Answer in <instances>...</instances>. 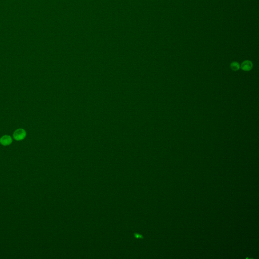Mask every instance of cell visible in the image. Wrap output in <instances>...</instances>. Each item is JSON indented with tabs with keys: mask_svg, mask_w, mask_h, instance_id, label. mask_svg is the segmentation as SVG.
I'll list each match as a JSON object with an SVG mask.
<instances>
[{
	"mask_svg": "<svg viewBox=\"0 0 259 259\" xmlns=\"http://www.w3.org/2000/svg\"><path fill=\"white\" fill-rule=\"evenodd\" d=\"M26 132L22 129H18L16 130L13 134V137L16 140H22L26 136Z\"/></svg>",
	"mask_w": 259,
	"mask_h": 259,
	"instance_id": "6da1fadb",
	"label": "cell"
},
{
	"mask_svg": "<svg viewBox=\"0 0 259 259\" xmlns=\"http://www.w3.org/2000/svg\"><path fill=\"white\" fill-rule=\"evenodd\" d=\"M12 142V139L11 136H10L9 135L3 136L0 139L1 144L4 146H7L11 144Z\"/></svg>",
	"mask_w": 259,
	"mask_h": 259,
	"instance_id": "7a4b0ae2",
	"label": "cell"
},
{
	"mask_svg": "<svg viewBox=\"0 0 259 259\" xmlns=\"http://www.w3.org/2000/svg\"><path fill=\"white\" fill-rule=\"evenodd\" d=\"M241 67L242 69L244 71H250V70L252 69V67H253V63L251 61H249V60H246L241 64Z\"/></svg>",
	"mask_w": 259,
	"mask_h": 259,
	"instance_id": "3957f363",
	"label": "cell"
},
{
	"mask_svg": "<svg viewBox=\"0 0 259 259\" xmlns=\"http://www.w3.org/2000/svg\"><path fill=\"white\" fill-rule=\"evenodd\" d=\"M230 67L233 71H237L239 69V64L236 62H233L230 65Z\"/></svg>",
	"mask_w": 259,
	"mask_h": 259,
	"instance_id": "277c9868",
	"label": "cell"
}]
</instances>
